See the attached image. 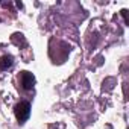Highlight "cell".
<instances>
[{
	"instance_id": "cell-2",
	"label": "cell",
	"mask_w": 129,
	"mask_h": 129,
	"mask_svg": "<svg viewBox=\"0 0 129 129\" xmlns=\"http://www.w3.org/2000/svg\"><path fill=\"white\" fill-rule=\"evenodd\" d=\"M20 82L24 90H32L35 85V76L30 72H21L20 73Z\"/></svg>"
},
{
	"instance_id": "cell-3",
	"label": "cell",
	"mask_w": 129,
	"mask_h": 129,
	"mask_svg": "<svg viewBox=\"0 0 129 129\" xmlns=\"http://www.w3.org/2000/svg\"><path fill=\"white\" fill-rule=\"evenodd\" d=\"M12 64H14V58H12L11 55H5V56H2V58H0V70L5 72V70L11 69V67H12Z\"/></svg>"
},
{
	"instance_id": "cell-1",
	"label": "cell",
	"mask_w": 129,
	"mask_h": 129,
	"mask_svg": "<svg viewBox=\"0 0 129 129\" xmlns=\"http://www.w3.org/2000/svg\"><path fill=\"white\" fill-rule=\"evenodd\" d=\"M14 112H15L17 120L20 123H24L29 118V115H30V105H29V102H20V103H17Z\"/></svg>"
}]
</instances>
